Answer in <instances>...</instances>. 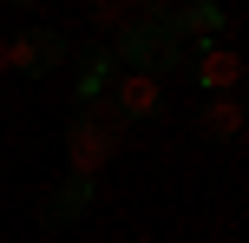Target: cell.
<instances>
[{"instance_id":"obj_1","label":"cell","mask_w":249,"mask_h":243,"mask_svg":"<svg viewBox=\"0 0 249 243\" xmlns=\"http://www.w3.org/2000/svg\"><path fill=\"white\" fill-rule=\"evenodd\" d=\"M118 145H124V125L105 105H79L72 112V125H66V178H92L99 184V171L118 158Z\"/></svg>"},{"instance_id":"obj_2","label":"cell","mask_w":249,"mask_h":243,"mask_svg":"<svg viewBox=\"0 0 249 243\" xmlns=\"http://www.w3.org/2000/svg\"><path fill=\"white\" fill-rule=\"evenodd\" d=\"M105 46H112V59L124 66V73H151V79H164V73H177V66H184V39H177L164 20H124Z\"/></svg>"},{"instance_id":"obj_3","label":"cell","mask_w":249,"mask_h":243,"mask_svg":"<svg viewBox=\"0 0 249 243\" xmlns=\"http://www.w3.org/2000/svg\"><path fill=\"white\" fill-rule=\"evenodd\" d=\"M66 59H72V39H66L59 26H46V20L20 26V33L7 39V73H20V79H53Z\"/></svg>"},{"instance_id":"obj_4","label":"cell","mask_w":249,"mask_h":243,"mask_svg":"<svg viewBox=\"0 0 249 243\" xmlns=\"http://www.w3.org/2000/svg\"><path fill=\"white\" fill-rule=\"evenodd\" d=\"M105 112H112L118 125H151V118H164V79H151V73H118L112 92H105Z\"/></svg>"},{"instance_id":"obj_5","label":"cell","mask_w":249,"mask_h":243,"mask_svg":"<svg viewBox=\"0 0 249 243\" xmlns=\"http://www.w3.org/2000/svg\"><path fill=\"white\" fill-rule=\"evenodd\" d=\"M118 73H124V66L112 59V46H105V39L72 46V99H79V105H105V92H112Z\"/></svg>"},{"instance_id":"obj_6","label":"cell","mask_w":249,"mask_h":243,"mask_svg":"<svg viewBox=\"0 0 249 243\" xmlns=\"http://www.w3.org/2000/svg\"><path fill=\"white\" fill-rule=\"evenodd\" d=\"M92 197H99L92 178H59V184L46 191V204H39V230H46V237H53V230H72V224L92 210Z\"/></svg>"},{"instance_id":"obj_7","label":"cell","mask_w":249,"mask_h":243,"mask_svg":"<svg viewBox=\"0 0 249 243\" xmlns=\"http://www.w3.org/2000/svg\"><path fill=\"white\" fill-rule=\"evenodd\" d=\"M190 79H197V92L203 99H223V92H236V79H243V59H236V46H197L190 53Z\"/></svg>"},{"instance_id":"obj_8","label":"cell","mask_w":249,"mask_h":243,"mask_svg":"<svg viewBox=\"0 0 249 243\" xmlns=\"http://www.w3.org/2000/svg\"><path fill=\"white\" fill-rule=\"evenodd\" d=\"M164 26H171L177 39H197V46H216V39L230 33V13H223V0H184L177 13H164Z\"/></svg>"},{"instance_id":"obj_9","label":"cell","mask_w":249,"mask_h":243,"mask_svg":"<svg viewBox=\"0 0 249 243\" xmlns=\"http://www.w3.org/2000/svg\"><path fill=\"white\" fill-rule=\"evenodd\" d=\"M190 125H197V145H210V151H216V145H236V131H243V99H236V92L203 99Z\"/></svg>"},{"instance_id":"obj_10","label":"cell","mask_w":249,"mask_h":243,"mask_svg":"<svg viewBox=\"0 0 249 243\" xmlns=\"http://www.w3.org/2000/svg\"><path fill=\"white\" fill-rule=\"evenodd\" d=\"M7 7H20V13H33V7H39V0H7Z\"/></svg>"},{"instance_id":"obj_11","label":"cell","mask_w":249,"mask_h":243,"mask_svg":"<svg viewBox=\"0 0 249 243\" xmlns=\"http://www.w3.org/2000/svg\"><path fill=\"white\" fill-rule=\"evenodd\" d=\"M0 73H7V39H0Z\"/></svg>"}]
</instances>
